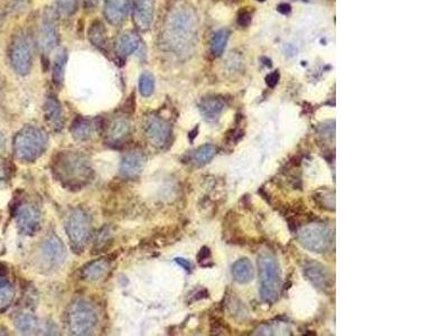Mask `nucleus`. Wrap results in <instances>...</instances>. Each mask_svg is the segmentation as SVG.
<instances>
[{"instance_id":"f257e3e1","label":"nucleus","mask_w":448,"mask_h":336,"mask_svg":"<svg viewBox=\"0 0 448 336\" xmlns=\"http://www.w3.org/2000/svg\"><path fill=\"white\" fill-rule=\"evenodd\" d=\"M199 36L197 12L188 3H175L164 19L160 47L178 57H188L195 50Z\"/></svg>"},{"instance_id":"f03ea898","label":"nucleus","mask_w":448,"mask_h":336,"mask_svg":"<svg viewBox=\"0 0 448 336\" xmlns=\"http://www.w3.org/2000/svg\"><path fill=\"white\" fill-rule=\"evenodd\" d=\"M53 170L59 181L68 188H81L89 181L92 174L89 161L77 151H62L58 155Z\"/></svg>"},{"instance_id":"7ed1b4c3","label":"nucleus","mask_w":448,"mask_h":336,"mask_svg":"<svg viewBox=\"0 0 448 336\" xmlns=\"http://www.w3.org/2000/svg\"><path fill=\"white\" fill-rule=\"evenodd\" d=\"M49 137L36 126H25L14 139V151L19 161H34L47 149Z\"/></svg>"},{"instance_id":"20e7f679","label":"nucleus","mask_w":448,"mask_h":336,"mask_svg":"<svg viewBox=\"0 0 448 336\" xmlns=\"http://www.w3.org/2000/svg\"><path fill=\"white\" fill-rule=\"evenodd\" d=\"M69 330L73 335H91L98 326V315L91 304L79 299L68 311Z\"/></svg>"},{"instance_id":"39448f33","label":"nucleus","mask_w":448,"mask_h":336,"mask_svg":"<svg viewBox=\"0 0 448 336\" xmlns=\"http://www.w3.org/2000/svg\"><path fill=\"white\" fill-rule=\"evenodd\" d=\"M260 296L266 302H273L279 295V266L271 253H262L258 259Z\"/></svg>"},{"instance_id":"423d86ee","label":"nucleus","mask_w":448,"mask_h":336,"mask_svg":"<svg viewBox=\"0 0 448 336\" xmlns=\"http://www.w3.org/2000/svg\"><path fill=\"white\" fill-rule=\"evenodd\" d=\"M66 232L72 249L75 253H82L89 242L92 232V222L89 214L82 209L74 210L71 216H69Z\"/></svg>"},{"instance_id":"0eeeda50","label":"nucleus","mask_w":448,"mask_h":336,"mask_svg":"<svg viewBox=\"0 0 448 336\" xmlns=\"http://www.w3.org/2000/svg\"><path fill=\"white\" fill-rule=\"evenodd\" d=\"M10 63L19 75H27L33 66L32 40L24 31H19L12 38L10 45Z\"/></svg>"},{"instance_id":"6e6552de","label":"nucleus","mask_w":448,"mask_h":336,"mask_svg":"<svg viewBox=\"0 0 448 336\" xmlns=\"http://www.w3.org/2000/svg\"><path fill=\"white\" fill-rule=\"evenodd\" d=\"M298 240L305 249L312 253H323L331 248L332 232L325 225L312 223L305 225L298 232Z\"/></svg>"},{"instance_id":"1a4fd4ad","label":"nucleus","mask_w":448,"mask_h":336,"mask_svg":"<svg viewBox=\"0 0 448 336\" xmlns=\"http://www.w3.org/2000/svg\"><path fill=\"white\" fill-rule=\"evenodd\" d=\"M59 21L53 8H47L40 22V47L45 54H49L59 45Z\"/></svg>"},{"instance_id":"9d476101","label":"nucleus","mask_w":448,"mask_h":336,"mask_svg":"<svg viewBox=\"0 0 448 336\" xmlns=\"http://www.w3.org/2000/svg\"><path fill=\"white\" fill-rule=\"evenodd\" d=\"M40 258L49 267H59L66 259V248L58 235H47L40 246Z\"/></svg>"},{"instance_id":"9b49d317","label":"nucleus","mask_w":448,"mask_h":336,"mask_svg":"<svg viewBox=\"0 0 448 336\" xmlns=\"http://www.w3.org/2000/svg\"><path fill=\"white\" fill-rule=\"evenodd\" d=\"M144 131L148 140L155 147H164L172 133L169 122L157 114H148L145 118Z\"/></svg>"},{"instance_id":"f8f14e48","label":"nucleus","mask_w":448,"mask_h":336,"mask_svg":"<svg viewBox=\"0 0 448 336\" xmlns=\"http://www.w3.org/2000/svg\"><path fill=\"white\" fill-rule=\"evenodd\" d=\"M42 214L36 205L25 203L16 211V222L24 235H33L40 230Z\"/></svg>"},{"instance_id":"ddd939ff","label":"nucleus","mask_w":448,"mask_h":336,"mask_svg":"<svg viewBox=\"0 0 448 336\" xmlns=\"http://www.w3.org/2000/svg\"><path fill=\"white\" fill-rule=\"evenodd\" d=\"M132 18L139 31H148L155 18V0H134Z\"/></svg>"},{"instance_id":"4468645a","label":"nucleus","mask_w":448,"mask_h":336,"mask_svg":"<svg viewBox=\"0 0 448 336\" xmlns=\"http://www.w3.org/2000/svg\"><path fill=\"white\" fill-rule=\"evenodd\" d=\"M146 165V157L140 151H128L120 163V175L125 179H136L142 174Z\"/></svg>"},{"instance_id":"2eb2a0df","label":"nucleus","mask_w":448,"mask_h":336,"mask_svg":"<svg viewBox=\"0 0 448 336\" xmlns=\"http://www.w3.org/2000/svg\"><path fill=\"white\" fill-rule=\"evenodd\" d=\"M132 122L127 117H116L107 128V142L111 145H120L129 138Z\"/></svg>"},{"instance_id":"dca6fc26","label":"nucleus","mask_w":448,"mask_h":336,"mask_svg":"<svg viewBox=\"0 0 448 336\" xmlns=\"http://www.w3.org/2000/svg\"><path fill=\"white\" fill-rule=\"evenodd\" d=\"M130 0H105V16L111 25L120 26L129 14Z\"/></svg>"},{"instance_id":"f3484780","label":"nucleus","mask_w":448,"mask_h":336,"mask_svg":"<svg viewBox=\"0 0 448 336\" xmlns=\"http://www.w3.org/2000/svg\"><path fill=\"white\" fill-rule=\"evenodd\" d=\"M44 114H45V119H47V124L49 127H52L53 129L56 131H61L64 127V116L62 112L61 103L56 96H47L45 105H44Z\"/></svg>"},{"instance_id":"a211bd4d","label":"nucleus","mask_w":448,"mask_h":336,"mask_svg":"<svg viewBox=\"0 0 448 336\" xmlns=\"http://www.w3.org/2000/svg\"><path fill=\"white\" fill-rule=\"evenodd\" d=\"M305 277L319 289H329L331 287V276L322 265L317 262L307 263L304 268Z\"/></svg>"},{"instance_id":"6ab92c4d","label":"nucleus","mask_w":448,"mask_h":336,"mask_svg":"<svg viewBox=\"0 0 448 336\" xmlns=\"http://www.w3.org/2000/svg\"><path fill=\"white\" fill-rule=\"evenodd\" d=\"M140 45V38L134 31H125L119 35V38L114 44V52L119 56L120 59H127L136 51L138 50Z\"/></svg>"},{"instance_id":"aec40b11","label":"nucleus","mask_w":448,"mask_h":336,"mask_svg":"<svg viewBox=\"0 0 448 336\" xmlns=\"http://www.w3.org/2000/svg\"><path fill=\"white\" fill-rule=\"evenodd\" d=\"M98 122L95 119L89 118H77L71 126V133L73 138L79 142H86L95 136L99 129Z\"/></svg>"},{"instance_id":"412c9836","label":"nucleus","mask_w":448,"mask_h":336,"mask_svg":"<svg viewBox=\"0 0 448 336\" xmlns=\"http://www.w3.org/2000/svg\"><path fill=\"white\" fill-rule=\"evenodd\" d=\"M110 270V262L105 259L93 260L83 267L81 277L86 281H101Z\"/></svg>"},{"instance_id":"4be33fe9","label":"nucleus","mask_w":448,"mask_h":336,"mask_svg":"<svg viewBox=\"0 0 448 336\" xmlns=\"http://www.w3.org/2000/svg\"><path fill=\"white\" fill-rule=\"evenodd\" d=\"M225 102L218 96H208L200 102L201 114L208 121H215L223 112Z\"/></svg>"},{"instance_id":"5701e85b","label":"nucleus","mask_w":448,"mask_h":336,"mask_svg":"<svg viewBox=\"0 0 448 336\" xmlns=\"http://www.w3.org/2000/svg\"><path fill=\"white\" fill-rule=\"evenodd\" d=\"M232 276H234V281L239 284H248L253 279L255 272H253V267L250 260L247 258H242L238 261L234 262L232 266Z\"/></svg>"},{"instance_id":"b1692460","label":"nucleus","mask_w":448,"mask_h":336,"mask_svg":"<svg viewBox=\"0 0 448 336\" xmlns=\"http://www.w3.org/2000/svg\"><path fill=\"white\" fill-rule=\"evenodd\" d=\"M89 38L91 43L100 50H105L108 47L107 31L101 22H93L89 29Z\"/></svg>"},{"instance_id":"393cba45","label":"nucleus","mask_w":448,"mask_h":336,"mask_svg":"<svg viewBox=\"0 0 448 336\" xmlns=\"http://www.w3.org/2000/svg\"><path fill=\"white\" fill-rule=\"evenodd\" d=\"M216 153V148L211 144H206V145L201 146L200 148L193 151V154L190 155V161L197 165V166H203L209 161H212L213 157Z\"/></svg>"},{"instance_id":"a878e982","label":"nucleus","mask_w":448,"mask_h":336,"mask_svg":"<svg viewBox=\"0 0 448 336\" xmlns=\"http://www.w3.org/2000/svg\"><path fill=\"white\" fill-rule=\"evenodd\" d=\"M66 62H68V53L65 50H62L61 52L58 53L53 62V81L59 87L64 81Z\"/></svg>"},{"instance_id":"bb28decb","label":"nucleus","mask_w":448,"mask_h":336,"mask_svg":"<svg viewBox=\"0 0 448 336\" xmlns=\"http://www.w3.org/2000/svg\"><path fill=\"white\" fill-rule=\"evenodd\" d=\"M229 31L225 28L219 29L215 31L211 40V52L214 56H221L223 54L225 47H227V40H229Z\"/></svg>"},{"instance_id":"cd10ccee","label":"nucleus","mask_w":448,"mask_h":336,"mask_svg":"<svg viewBox=\"0 0 448 336\" xmlns=\"http://www.w3.org/2000/svg\"><path fill=\"white\" fill-rule=\"evenodd\" d=\"M37 320L34 315L21 314L15 320V326L22 334H32L37 328Z\"/></svg>"},{"instance_id":"c85d7f7f","label":"nucleus","mask_w":448,"mask_h":336,"mask_svg":"<svg viewBox=\"0 0 448 336\" xmlns=\"http://www.w3.org/2000/svg\"><path fill=\"white\" fill-rule=\"evenodd\" d=\"M139 92L145 98H148L153 94L155 91V77H153L151 73L145 72L139 77L138 82Z\"/></svg>"},{"instance_id":"c756f323","label":"nucleus","mask_w":448,"mask_h":336,"mask_svg":"<svg viewBox=\"0 0 448 336\" xmlns=\"http://www.w3.org/2000/svg\"><path fill=\"white\" fill-rule=\"evenodd\" d=\"M14 288L10 284L0 286V309H6L10 305V302L14 299Z\"/></svg>"},{"instance_id":"7c9ffc66","label":"nucleus","mask_w":448,"mask_h":336,"mask_svg":"<svg viewBox=\"0 0 448 336\" xmlns=\"http://www.w3.org/2000/svg\"><path fill=\"white\" fill-rule=\"evenodd\" d=\"M56 6L61 15L71 16L77 10V0H56Z\"/></svg>"},{"instance_id":"2f4dec72","label":"nucleus","mask_w":448,"mask_h":336,"mask_svg":"<svg viewBox=\"0 0 448 336\" xmlns=\"http://www.w3.org/2000/svg\"><path fill=\"white\" fill-rule=\"evenodd\" d=\"M110 240V229L102 228L101 230L99 231L98 235H97V241H95V246H97V249H103V248H105L107 244H110V242H109Z\"/></svg>"},{"instance_id":"473e14b6","label":"nucleus","mask_w":448,"mask_h":336,"mask_svg":"<svg viewBox=\"0 0 448 336\" xmlns=\"http://www.w3.org/2000/svg\"><path fill=\"white\" fill-rule=\"evenodd\" d=\"M28 0H12L10 10L12 12H23L27 7Z\"/></svg>"},{"instance_id":"72a5a7b5","label":"nucleus","mask_w":448,"mask_h":336,"mask_svg":"<svg viewBox=\"0 0 448 336\" xmlns=\"http://www.w3.org/2000/svg\"><path fill=\"white\" fill-rule=\"evenodd\" d=\"M210 259H211V251H210L209 248L203 247L199 255H197V260H199L201 265H203V262L208 261Z\"/></svg>"},{"instance_id":"f704fd0d","label":"nucleus","mask_w":448,"mask_h":336,"mask_svg":"<svg viewBox=\"0 0 448 336\" xmlns=\"http://www.w3.org/2000/svg\"><path fill=\"white\" fill-rule=\"evenodd\" d=\"M278 80H279V75H278V72H273L271 75H268L267 84L269 87L273 88L277 83H278Z\"/></svg>"},{"instance_id":"c9c22d12","label":"nucleus","mask_w":448,"mask_h":336,"mask_svg":"<svg viewBox=\"0 0 448 336\" xmlns=\"http://www.w3.org/2000/svg\"><path fill=\"white\" fill-rule=\"evenodd\" d=\"M8 284L7 281V268L0 263V286Z\"/></svg>"},{"instance_id":"e433bc0d","label":"nucleus","mask_w":448,"mask_h":336,"mask_svg":"<svg viewBox=\"0 0 448 336\" xmlns=\"http://www.w3.org/2000/svg\"><path fill=\"white\" fill-rule=\"evenodd\" d=\"M175 262L181 266L182 268H184L186 272L192 270V263L188 260L183 259V258H176Z\"/></svg>"},{"instance_id":"4c0bfd02","label":"nucleus","mask_w":448,"mask_h":336,"mask_svg":"<svg viewBox=\"0 0 448 336\" xmlns=\"http://www.w3.org/2000/svg\"><path fill=\"white\" fill-rule=\"evenodd\" d=\"M250 15H249L248 13H242L241 15H240L239 17V24L240 25L242 26H246L248 25L249 23H250Z\"/></svg>"},{"instance_id":"58836bf2","label":"nucleus","mask_w":448,"mask_h":336,"mask_svg":"<svg viewBox=\"0 0 448 336\" xmlns=\"http://www.w3.org/2000/svg\"><path fill=\"white\" fill-rule=\"evenodd\" d=\"M82 1L86 8H95V7L98 6L101 0H82Z\"/></svg>"},{"instance_id":"ea45409f","label":"nucleus","mask_w":448,"mask_h":336,"mask_svg":"<svg viewBox=\"0 0 448 336\" xmlns=\"http://www.w3.org/2000/svg\"><path fill=\"white\" fill-rule=\"evenodd\" d=\"M5 147H6V139L3 137V133H0V154L5 151Z\"/></svg>"},{"instance_id":"a19ab883","label":"nucleus","mask_w":448,"mask_h":336,"mask_svg":"<svg viewBox=\"0 0 448 336\" xmlns=\"http://www.w3.org/2000/svg\"><path fill=\"white\" fill-rule=\"evenodd\" d=\"M3 176H5V168H3V165L0 164V179H3Z\"/></svg>"},{"instance_id":"79ce46f5","label":"nucleus","mask_w":448,"mask_h":336,"mask_svg":"<svg viewBox=\"0 0 448 336\" xmlns=\"http://www.w3.org/2000/svg\"><path fill=\"white\" fill-rule=\"evenodd\" d=\"M3 14L0 13V28H1V25H3Z\"/></svg>"},{"instance_id":"37998d69","label":"nucleus","mask_w":448,"mask_h":336,"mask_svg":"<svg viewBox=\"0 0 448 336\" xmlns=\"http://www.w3.org/2000/svg\"><path fill=\"white\" fill-rule=\"evenodd\" d=\"M301 1H310V0H301Z\"/></svg>"},{"instance_id":"c03bdc74","label":"nucleus","mask_w":448,"mask_h":336,"mask_svg":"<svg viewBox=\"0 0 448 336\" xmlns=\"http://www.w3.org/2000/svg\"><path fill=\"white\" fill-rule=\"evenodd\" d=\"M258 1H264V0H258Z\"/></svg>"}]
</instances>
